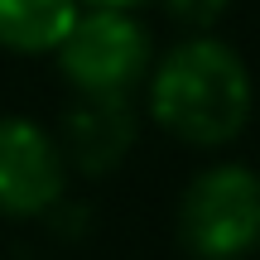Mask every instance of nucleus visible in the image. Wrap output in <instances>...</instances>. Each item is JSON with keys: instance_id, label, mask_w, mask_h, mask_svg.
<instances>
[{"instance_id": "obj_6", "label": "nucleus", "mask_w": 260, "mask_h": 260, "mask_svg": "<svg viewBox=\"0 0 260 260\" xmlns=\"http://www.w3.org/2000/svg\"><path fill=\"white\" fill-rule=\"evenodd\" d=\"M82 0H0V53L53 58Z\"/></svg>"}, {"instance_id": "obj_5", "label": "nucleus", "mask_w": 260, "mask_h": 260, "mask_svg": "<svg viewBox=\"0 0 260 260\" xmlns=\"http://www.w3.org/2000/svg\"><path fill=\"white\" fill-rule=\"evenodd\" d=\"M68 174L106 178L140 145V106L135 96H73L53 130Z\"/></svg>"}, {"instance_id": "obj_2", "label": "nucleus", "mask_w": 260, "mask_h": 260, "mask_svg": "<svg viewBox=\"0 0 260 260\" xmlns=\"http://www.w3.org/2000/svg\"><path fill=\"white\" fill-rule=\"evenodd\" d=\"M174 236L188 260H251L260 251V169L212 159L174 203Z\"/></svg>"}, {"instance_id": "obj_1", "label": "nucleus", "mask_w": 260, "mask_h": 260, "mask_svg": "<svg viewBox=\"0 0 260 260\" xmlns=\"http://www.w3.org/2000/svg\"><path fill=\"white\" fill-rule=\"evenodd\" d=\"M145 116L188 149H226L251 130V63L217 34H183L154 53L145 77Z\"/></svg>"}, {"instance_id": "obj_7", "label": "nucleus", "mask_w": 260, "mask_h": 260, "mask_svg": "<svg viewBox=\"0 0 260 260\" xmlns=\"http://www.w3.org/2000/svg\"><path fill=\"white\" fill-rule=\"evenodd\" d=\"M236 0H159L169 24H178L183 34H217L226 15H232Z\"/></svg>"}, {"instance_id": "obj_8", "label": "nucleus", "mask_w": 260, "mask_h": 260, "mask_svg": "<svg viewBox=\"0 0 260 260\" xmlns=\"http://www.w3.org/2000/svg\"><path fill=\"white\" fill-rule=\"evenodd\" d=\"M82 5H102V10H140L145 0H82Z\"/></svg>"}, {"instance_id": "obj_4", "label": "nucleus", "mask_w": 260, "mask_h": 260, "mask_svg": "<svg viewBox=\"0 0 260 260\" xmlns=\"http://www.w3.org/2000/svg\"><path fill=\"white\" fill-rule=\"evenodd\" d=\"M63 149L34 116L0 111V222H44L68 198Z\"/></svg>"}, {"instance_id": "obj_3", "label": "nucleus", "mask_w": 260, "mask_h": 260, "mask_svg": "<svg viewBox=\"0 0 260 260\" xmlns=\"http://www.w3.org/2000/svg\"><path fill=\"white\" fill-rule=\"evenodd\" d=\"M154 34L135 10L82 5L53 63L73 96H135L154 63Z\"/></svg>"}]
</instances>
